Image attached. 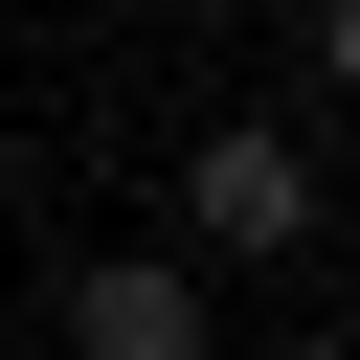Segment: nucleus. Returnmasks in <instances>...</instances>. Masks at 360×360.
Instances as JSON below:
<instances>
[{
	"label": "nucleus",
	"mask_w": 360,
	"mask_h": 360,
	"mask_svg": "<svg viewBox=\"0 0 360 360\" xmlns=\"http://www.w3.org/2000/svg\"><path fill=\"white\" fill-rule=\"evenodd\" d=\"M180 248H202V270H292V248H315V158H292L270 112H225V135L180 158Z\"/></svg>",
	"instance_id": "obj_1"
},
{
	"label": "nucleus",
	"mask_w": 360,
	"mask_h": 360,
	"mask_svg": "<svg viewBox=\"0 0 360 360\" xmlns=\"http://www.w3.org/2000/svg\"><path fill=\"white\" fill-rule=\"evenodd\" d=\"M68 360H202V248H90L68 270Z\"/></svg>",
	"instance_id": "obj_2"
},
{
	"label": "nucleus",
	"mask_w": 360,
	"mask_h": 360,
	"mask_svg": "<svg viewBox=\"0 0 360 360\" xmlns=\"http://www.w3.org/2000/svg\"><path fill=\"white\" fill-rule=\"evenodd\" d=\"M315 90H338V112H360V0H315Z\"/></svg>",
	"instance_id": "obj_3"
}]
</instances>
